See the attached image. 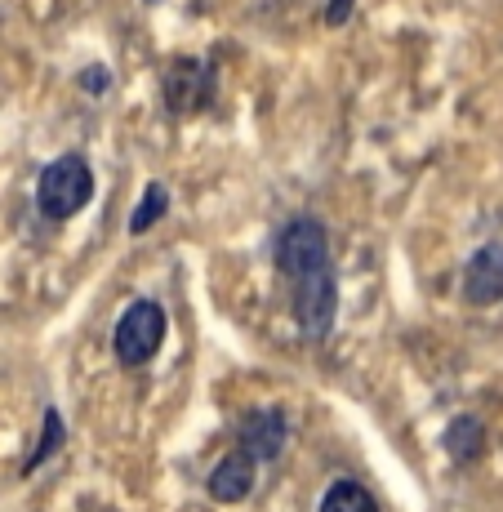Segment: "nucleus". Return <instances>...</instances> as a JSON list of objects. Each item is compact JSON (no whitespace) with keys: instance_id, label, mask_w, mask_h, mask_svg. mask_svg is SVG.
<instances>
[{"instance_id":"nucleus-1","label":"nucleus","mask_w":503,"mask_h":512,"mask_svg":"<svg viewBox=\"0 0 503 512\" xmlns=\"http://www.w3.org/2000/svg\"><path fill=\"white\" fill-rule=\"evenodd\" d=\"M90 201H94V170H90V161L76 152L49 161L41 170V179H36V205H41V214L54 223L76 219Z\"/></svg>"},{"instance_id":"nucleus-2","label":"nucleus","mask_w":503,"mask_h":512,"mask_svg":"<svg viewBox=\"0 0 503 512\" xmlns=\"http://www.w3.org/2000/svg\"><path fill=\"white\" fill-rule=\"evenodd\" d=\"M161 343H165V308L152 303V299L130 303V312H125L121 326H116V334H112L116 361H121L125 370H138L161 352Z\"/></svg>"},{"instance_id":"nucleus-3","label":"nucleus","mask_w":503,"mask_h":512,"mask_svg":"<svg viewBox=\"0 0 503 512\" xmlns=\"http://www.w3.org/2000/svg\"><path fill=\"white\" fill-rule=\"evenodd\" d=\"M276 268L285 281H299L317 268H330V236L317 219H294L276 236Z\"/></svg>"},{"instance_id":"nucleus-4","label":"nucleus","mask_w":503,"mask_h":512,"mask_svg":"<svg viewBox=\"0 0 503 512\" xmlns=\"http://www.w3.org/2000/svg\"><path fill=\"white\" fill-rule=\"evenodd\" d=\"M290 294H294V321L308 339H325L334 330V312H339V285H334V272L330 268H317L308 277L290 281Z\"/></svg>"},{"instance_id":"nucleus-5","label":"nucleus","mask_w":503,"mask_h":512,"mask_svg":"<svg viewBox=\"0 0 503 512\" xmlns=\"http://www.w3.org/2000/svg\"><path fill=\"white\" fill-rule=\"evenodd\" d=\"M214 98V67H205L201 58H179L165 72V107L174 116H192L201 107H210Z\"/></svg>"},{"instance_id":"nucleus-6","label":"nucleus","mask_w":503,"mask_h":512,"mask_svg":"<svg viewBox=\"0 0 503 512\" xmlns=\"http://www.w3.org/2000/svg\"><path fill=\"white\" fill-rule=\"evenodd\" d=\"M463 299L472 308H495L503 299V245L499 241L481 245L468 259V268H463Z\"/></svg>"},{"instance_id":"nucleus-7","label":"nucleus","mask_w":503,"mask_h":512,"mask_svg":"<svg viewBox=\"0 0 503 512\" xmlns=\"http://www.w3.org/2000/svg\"><path fill=\"white\" fill-rule=\"evenodd\" d=\"M285 441H290V423L281 410H254L236 432V450H245L250 459H281Z\"/></svg>"},{"instance_id":"nucleus-8","label":"nucleus","mask_w":503,"mask_h":512,"mask_svg":"<svg viewBox=\"0 0 503 512\" xmlns=\"http://www.w3.org/2000/svg\"><path fill=\"white\" fill-rule=\"evenodd\" d=\"M254 481H259V459H250L245 450H232L228 459H219V468L210 472V499H219V504H241L245 495L254 490Z\"/></svg>"},{"instance_id":"nucleus-9","label":"nucleus","mask_w":503,"mask_h":512,"mask_svg":"<svg viewBox=\"0 0 503 512\" xmlns=\"http://www.w3.org/2000/svg\"><path fill=\"white\" fill-rule=\"evenodd\" d=\"M446 455L455 459V464H472V459L486 455V423L477 415H459L450 419L446 428Z\"/></svg>"},{"instance_id":"nucleus-10","label":"nucleus","mask_w":503,"mask_h":512,"mask_svg":"<svg viewBox=\"0 0 503 512\" xmlns=\"http://www.w3.org/2000/svg\"><path fill=\"white\" fill-rule=\"evenodd\" d=\"M317 512H379V504H374V495L361 481H334Z\"/></svg>"},{"instance_id":"nucleus-11","label":"nucleus","mask_w":503,"mask_h":512,"mask_svg":"<svg viewBox=\"0 0 503 512\" xmlns=\"http://www.w3.org/2000/svg\"><path fill=\"white\" fill-rule=\"evenodd\" d=\"M63 441H67V428H63V415L58 410H45V432H41V441H36V450H32V459L23 464V477H32L36 468L45 464V459H54L58 450H63Z\"/></svg>"},{"instance_id":"nucleus-12","label":"nucleus","mask_w":503,"mask_h":512,"mask_svg":"<svg viewBox=\"0 0 503 512\" xmlns=\"http://www.w3.org/2000/svg\"><path fill=\"white\" fill-rule=\"evenodd\" d=\"M165 205H170V192H165L161 183H152L143 192V201H138V210L130 214V232L143 236L147 228H156V223H161V214H165Z\"/></svg>"},{"instance_id":"nucleus-13","label":"nucleus","mask_w":503,"mask_h":512,"mask_svg":"<svg viewBox=\"0 0 503 512\" xmlns=\"http://www.w3.org/2000/svg\"><path fill=\"white\" fill-rule=\"evenodd\" d=\"M352 5H357V0H330V5H325V27H343V23H348Z\"/></svg>"},{"instance_id":"nucleus-14","label":"nucleus","mask_w":503,"mask_h":512,"mask_svg":"<svg viewBox=\"0 0 503 512\" xmlns=\"http://www.w3.org/2000/svg\"><path fill=\"white\" fill-rule=\"evenodd\" d=\"M81 85H85V90H94V94H98V90L107 85V72H103V67H94V72H85V76H81Z\"/></svg>"},{"instance_id":"nucleus-15","label":"nucleus","mask_w":503,"mask_h":512,"mask_svg":"<svg viewBox=\"0 0 503 512\" xmlns=\"http://www.w3.org/2000/svg\"><path fill=\"white\" fill-rule=\"evenodd\" d=\"M147 5H161V0H147Z\"/></svg>"}]
</instances>
